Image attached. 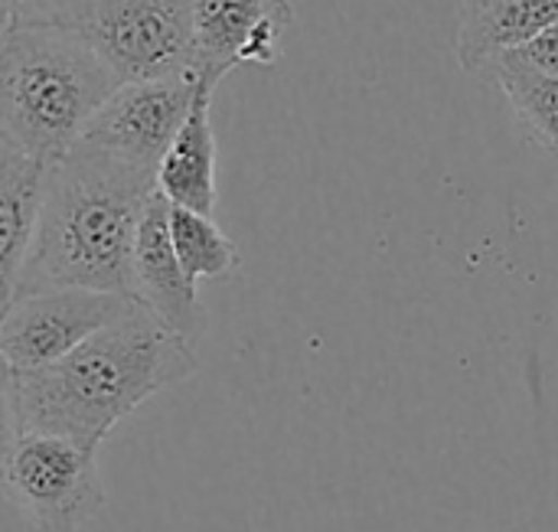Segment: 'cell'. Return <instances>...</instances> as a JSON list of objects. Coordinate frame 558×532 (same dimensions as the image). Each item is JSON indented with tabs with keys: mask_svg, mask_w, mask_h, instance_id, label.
<instances>
[{
	"mask_svg": "<svg viewBox=\"0 0 558 532\" xmlns=\"http://www.w3.org/2000/svg\"><path fill=\"white\" fill-rule=\"evenodd\" d=\"M196 88V75L124 82L95 111V118L78 137V147L98 150L157 177L167 147L173 144L180 124L190 114Z\"/></svg>",
	"mask_w": 558,
	"mask_h": 532,
	"instance_id": "7",
	"label": "cell"
},
{
	"mask_svg": "<svg viewBox=\"0 0 558 532\" xmlns=\"http://www.w3.org/2000/svg\"><path fill=\"white\" fill-rule=\"evenodd\" d=\"M294 10L288 0H196L193 75L216 88L235 65H271Z\"/></svg>",
	"mask_w": 558,
	"mask_h": 532,
	"instance_id": "8",
	"label": "cell"
},
{
	"mask_svg": "<svg viewBox=\"0 0 558 532\" xmlns=\"http://www.w3.org/2000/svg\"><path fill=\"white\" fill-rule=\"evenodd\" d=\"M118 85L82 29L16 20L0 39V137L52 164L78 144Z\"/></svg>",
	"mask_w": 558,
	"mask_h": 532,
	"instance_id": "3",
	"label": "cell"
},
{
	"mask_svg": "<svg viewBox=\"0 0 558 532\" xmlns=\"http://www.w3.org/2000/svg\"><path fill=\"white\" fill-rule=\"evenodd\" d=\"M196 370V347L134 304L62 360L16 373L20 428L98 451L121 419Z\"/></svg>",
	"mask_w": 558,
	"mask_h": 532,
	"instance_id": "1",
	"label": "cell"
},
{
	"mask_svg": "<svg viewBox=\"0 0 558 532\" xmlns=\"http://www.w3.org/2000/svg\"><path fill=\"white\" fill-rule=\"evenodd\" d=\"M0 484L29 532H78L105 507L98 451L59 435H20Z\"/></svg>",
	"mask_w": 558,
	"mask_h": 532,
	"instance_id": "4",
	"label": "cell"
},
{
	"mask_svg": "<svg viewBox=\"0 0 558 532\" xmlns=\"http://www.w3.org/2000/svg\"><path fill=\"white\" fill-rule=\"evenodd\" d=\"M170 242L193 281L229 278L239 268V245L213 222V216L170 206Z\"/></svg>",
	"mask_w": 558,
	"mask_h": 532,
	"instance_id": "14",
	"label": "cell"
},
{
	"mask_svg": "<svg viewBox=\"0 0 558 532\" xmlns=\"http://www.w3.org/2000/svg\"><path fill=\"white\" fill-rule=\"evenodd\" d=\"M157 177L72 147L46 164L29 258L16 294L88 288L131 298V255Z\"/></svg>",
	"mask_w": 558,
	"mask_h": 532,
	"instance_id": "2",
	"label": "cell"
},
{
	"mask_svg": "<svg viewBox=\"0 0 558 532\" xmlns=\"http://www.w3.org/2000/svg\"><path fill=\"white\" fill-rule=\"evenodd\" d=\"M507 56L526 62L536 72H546V75H556L558 78V23L546 26L539 36H533L526 46H520V49H513Z\"/></svg>",
	"mask_w": 558,
	"mask_h": 532,
	"instance_id": "17",
	"label": "cell"
},
{
	"mask_svg": "<svg viewBox=\"0 0 558 532\" xmlns=\"http://www.w3.org/2000/svg\"><path fill=\"white\" fill-rule=\"evenodd\" d=\"M213 92L199 82L186 121L157 167V193L180 209L213 216L216 209V134H213Z\"/></svg>",
	"mask_w": 558,
	"mask_h": 532,
	"instance_id": "12",
	"label": "cell"
},
{
	"mask_svg": "<svg viewBox=\"0 0 558 532\" xmlns=\"http://www.w3.org/2000/svg\"><path fill=\"white\" fill-rule=\"evenodd\" d=\"M196 0H98L78 23L118 82L193 75Z\"/></svg>",
	"mask_w": 558,
	"mask_h": 532,
	"instance_id": "5",
	"label": "cell"
},
{
	"mask_svg": "<svg viewBox=\"0 0 558 532\" xmlns=\"http://www.w3.org/2000/svg\"><path fill=\"white\" fill-rule=\"evenodd\" d=\"M131 301L150 311L190 347H196L206 334V311L199 304L196 281L183 271L173 252L170 203L160 193H154L137 226L131 255Z\"/></svg>",
	"mask_w": 558,
	"mask_h": 532,
	"instance_id": "9",
	"label": "cell"
},
{
	"mask_svg": "<svg viewBox=\"0 0 558 532\" xmlns=\"http://www.w3.org/2000/svg\"><path fill=\"white\" fill-rule=\"evenodd\" d=\"M134 307L124 294L46 288L16 294L0 321V356L13 373L49 366Z\"/></svg>",
	"mask_w": 558,
	"mask_h": 532,
	"instance_id": "6",
	"label": "cell"
},
{
	"mask_svg": "<svg viewBox=\"0 0 558 532\" xmlns=\"http://www.w3.org/2000/svg\"><path fill=\"white\" fill-rule=\"evenodd\" d=\"M558 23V0H461L454 52L464 72L490 75L513 49Z\"/></svg>",
	"mask_w": 558,
	"mask_h": 532,
	"instance_id": "10",
	"label": "cell"
},
{
	"mask_svg": "<svg viewBox=\"0 0 558 532\" xmlns=\"http://www.w3.org/2000/svg\"><path fill=\"white\" fill-rule=\"evenodd\" d=\"M507 95L510 108L530 131V137L558 157V78L530 69L526 62L504 56L490 75Z\"/></svg>",
	"mask_w": 558,
	"mask_h": 532,
	"instance_id": "13",
	"label": "cell"
},
{
	"mask_svg": "<svg viewBox=\"0 0 558 532\" xmlns=\"http://www.w3.org/2000/svg\"><path fill=\"white\" fill-rule=\"evenodd\" d=\"M46 164L0 137V321L20 291L29 258Z\"/></svg>",
	"mask_w": 558,
	"mask_h": 532,
	"instance_id": "11",
	"label": "cell"
},
{
	"mask_svg": "<svg viewBox=\"0 0 558 532\" xmlns=\"http://www.w3.org/2000/svg\"><path fill=\"white\" fill-rule=\"evenodd\" d=\"M98 0H16V20L75 26Z\"/></svg>",
	"mask_w": 558,
	"mask_h": 532,
	"instance_id": "16",
	"label": "cell"
},
{
	"mask_svg": "<svg viewBox=\"0 0 558 532\" xmlns=\"http://www.w3.org/2000/svg\"><path fill=\"white\" fill-rule=\"evenodd\" d=\"M13 23H16V0H0V39L10 33Z\"/></svg>",
	"mask_w": 558,
	"mask_h": 532,
	"instance_id": "18",
	"label": "cell"
},
{
	"mask_svg": "<svg viewBox=\"0 0 558 532\" xmlns=\"http://www.w3.org/2000/svg\"><path fill=\"white\" fill-rule=\"evenodd\" d=\"M20 409H16V373L13 366L0 356V468L13 445L20 442Z\"/></svg>",
	"mask_w": 558,
	"mask_h": 532,
	"instance_id": "15",
	"label": "cell"
}]
</instances>
